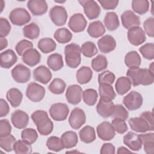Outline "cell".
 Returning a JSON list of instances; mask_svg holds the SVG:
<instances>
[{
	"mask_svg": "<svg viewBox=\"0 0 154 154\" xmlns=\"http://www.w3.org/2000/svg\"><path fill=\"white\" fill-rule=\"evenodd\" d=\"M8 45L7 40L5 38H0V50L2 51L4 48H5Z\"/></svg>",
	"mask_w": 154,
	"mask_h": 154,
	"instance_id": "be15d7a7",
	"label": "cell"
},
{
	"mask_svg": "<svg viewBox=\"0 0 154 154\" xmlns=\"http://www.w3.org/2000/svg\"><path fill=\"white\" fill-rule=\"evenodd\" d=\"M16 142V138L11 134L0 137V146L7 152H11L13 150Z\"/></svg>",
	"mask_w": 154,
	"mask_h": 154,
	"instance_id": "7bdbcfd3",
	"label": "cell"
},
{
	"mask_svg": "<svg viewBox=\"0 0 154 154\" xmlns=\"http://www.w3.org/2000/svg\"><path fill=\"white\" fill-rule=\"evenodd\" d=\"M97 2L103 9L106 10L115 9L119 2L118 0H98Z\"/></svg>",
	"mask_w": 154,
	"mask_h": 154,
	"instance_id": "680465c9",
	"label": "cell"
},
{
	"mask_svg": "<svg viewBox=\"0 0 154 154\" xmlns=\"http://www.w3.org/2000/svg\"><path fill=\"white\" fill-rule=\"evenodd\" d=\"M144 145V150L147 154H153L154 152V134L153 132L139 135Z\"/></svg>",
	"mask_w": 154,
	"mask_h": 154,
	"instance_id": "1f68e13d",
	"label": "cell"
},
{
	"mask_svg": "<svg viewBox=\"0 0 154 154\" xmlns=\"http://www.w3.org/2000/svg\"><path fill=\"white\" fill-rule=\"evenodd\" d=\"M114 104L112 101L106 102L102 99H99L96 105L97 112L103 118H108L112 116L114 110Z\"/></svg>",
	"mask_w": 154,
	"mask_h": 154,
	"instance_id": "d4e9b609",
	"label": "cell"
},
{
	"mask_svg": "<svg viewBox=\"0 0 154 154\" xmlns=\"http://www.w3.org/2000/svg\"><path fill=\"white\" fill-rule=\"evenodd\" d=\"M13 150L16 154H28L32 152V147L30 144L20 140L15 143Z\"/></svg>",
	"mask_w": 154,
	"mask_h": 154,
	"instance_id": "c3c4849f",
	"label": "cell"
},
{
	"mask_svg": "<svg viewBox=\"0 0 154 154\" xmlns=\"http://www.w3.org/2000/svg\"><path fill=\"white\" fill-rule=\"evenodd\" d=\"M34 79L43 84H47L52 78V73L45 66H40L33 71Z\"/></svg>",
	"mask_w": 154,
	"mask_h": 154,
	"instance_id": "44dd1931",
	"label": "cell"
},
{
	"mask_svg": "<svg viewBox=\"0 0 154 154\" xmlns=\"http://www.w3.org/2000/svg\"><path fill=\"white\" fill-rule=\"evenodd\" d=\"M61 140L64 149H71L76 146L78 142L77 134L72 131H66L61 136Z\"/></svg>",
	"mask_w": 154,
	"mask_h": 154,
	"instance_id": "4316f807",
	"label": "cell"
},
{
	"mask_svg": "<svg viewBox=\"0 0 154 154\" xmlns=\"http://www.w3.org/2000/svg\"><path fill=\"white\" fill-rule=\"evenodd\" d=\"M11 72L13 79L18 83H26L31 78V70L22 64L16 65Z\"/></svg>",
	"mask_w": 154,
	"mask_h": 154,
	"instance_id": "9c48e42d",
	"label": "cell"
},
{
	"mask_svg": "<svg viewBox=\"0 0 154 154\" xmlns=\"http://www.w3.org/2000/svg\"><path fill=\"white\" fill-rule=\"evenodd\" d=\"M131 85V82L128 77L121 76L119 78L116 82V91L119 95H123L130 90Z\"/></svg>",
	"mask_w": 154,
	"mask_h": 154,
	"instance_id": "836d02e7",
	"label": "cell"
},
{
	"mask_svg": "<svg viewBox=\"0 0 154 154\" xmlns=\"http://www.w3.org/2000/svg\"><path fill=\"white\" fill-rule=\"evenodd\" d=\"M143 27L146 33L148 36L153 37L154 36V18L149 17L144 22Z\"/></svg>",
	"mask_w": 154,
	"mask_h": 154,
	"instance_id": "9f6ffc18",
	"label": "cell"
},
{
	"mask_svg": "<svg viewBox=\"0 0 154 154\" xmlns=\"http://www.w3.org/2000/svg\"><path fill=\"white\" fill-rule=\"evenodd\" d=\"M127 153H132V152L123 146H121V147H119L117 149V153H118V154Z\"/></svg>",
	"mask_w": 154,
	"mask_h": 154,
	"instance_id": "e7e4bbea",
	"label": "cell"
},
{
	"mask_svg": "<svg viewBox=\"0 0 154 154\" xmlns=\"http://www.w3.org/2000/svg\"><path fill=\"white\" fill-rule=\"evenodd\" d=\"M49 16L52 22L55 25L60 26L66 24L68 15L64 7L55 5L49 10Z\"/></svg>",
	"mask_w": 154,
	"mask_h": 154,
	"instance_id": "ba28073f",
	"label": "cell"
},
{
	"mask_svg": "<svg viewBox=\"0 0 154 154\" xmlns=\"http://www.w3.org/2000/svg\"><path fill=\"white\" fill-rule=\"evenodd\" d=\"M98 94L96 90L88 88L82 91V98L85 103L89 106H93L97 100Z\"/></svg>",
	"mask_w": 154,
	"mask_h": 154,
	"instance_id": "f6af8a7d",
	"label": "cell"
},
{
	"mask_svg": "<svg viewBox=\"0 0 154 154\" xmlns=\"http://www.w3.org/2000/svg\"><path fill=\"white\" fill-rule=\"evenodd\" d=\"M87 32L90 37L98 38L105 34V28L101 21L96 20L89 24L87 28Z\"/></svg>",
	"mask_w": 154,
	"mask_h": 154,
	"instance_id": "83f0119b",
	"label": "cell"
},
{
	"mask_svg": "<svg viewBox=\"0 0 154 154\" xmlns=\"http://www.w3.org/2000/svg\"><path fill=\"white\" fill-rule=\"evenodd\" d=\"M126 76L134 87L139 85H149L154 82V73L149 69L129 68L127 71Z\"/></svg>",
	"mask_w": 154,
	"mask_h": 154,
	"instance_id": "6da1fadb",
	"label": "cell"
},
{
	"mask_svg": "<svg viewBox=\"0 0 154 154\" xmlns=\"http://www.w3.org/2000/svg\"><path fill=\"white\" fill-rule=\"evenodd\" d=\"M111 124L117 133L123 134L125 132L128 131V126L125 120L118 119V118H114L111 122Z\"/></svg>",
	"mask_w": 154,
	"mask_h": 154,
	"instance_id": "db71d44e",
	"label": "cell"
},
{
	"mask_svg": "<svg viewBox=\"0 0 154 154\" xmlns=\"http://www.w3.org/2000/svg\"><path fill=\"white\" fill-rule=\"evenodd\" d=\"M99 93L100 99L106 102L112 101L116 97V93L112 86L110 84H100L99 87Z\"/></svg>",
	"mask_w": 154,
	"mask_h": 154,
	"instance_id": "484cf974",
	"label": "cell"
},
{
	"mask_svg": "<svg viewBox=\"0 0 154 154\" xmlns=\"http://www.w3.org/2000/svg\"><path fill=\"white\" fill-rule=\"evenodd\" d=\"M11 132V126L7 119H1L0 120V137L10 134Z\"/></svg>",
	"mask_w": 154,
	"mask_h": 154,
	"instance_id": "6f0895ef",
	"label": "cell"
},
{
	"mask_svg": "<svg viewBox=\"0 0 154 154\" xmlns=\"http://www.w3.org/2000/svg\"><path fill=\"white\" fill-rule=\"evenodd\" d=\"M22 59L25 64L30 67H33L40 63L41 55L36 49L31 48L23 54Z\"/></svg>",
	"mask_w": 154,
	"mask_h": 154,
	"instance_id": "cb8c5ba5",
	"label": "cell"
},
{
	"mask_svg": "<svg viewBox=\"0 0 154 154\" xmlns=\"http://www.w3.org/2000/svg\"><path fill=\"white\" fill-rule=\"evenodd\" d=\"M56 43L55 41L49 37H45L41 38L38 43V48L44 54H48L55 50Z\"/></svg>",
	"mask_w": 154,
	"mask_h": 154,
	"instance_id": "8d00e7d4",
	"label": "cell"
},
{
	"mask_svg": "<svg viewBox=\"0 0 154 154\" xmlns=\"http://www.w3.org/2000/svg\"><path fill=\"white\" fill-rule=\"evenodd\" d=\"M27 7L35 16H42L48 11V4L44 0H29L27 2Z\"/></svg>",
	"mask_w": 154,
	"mask_h": 154,
	"instance_id": "ffe728a7",
	"label": "cell"
},
{
	"mask_svg": "<svg viewBox=\"0 0 154 154\" xmlns=\"http://www.w3.org/2000/svg\"><path fill=\"white\" fill-rule=\"evenodd\" d=\"M46 146L49 150L57 152L64 149L61 138L51 136L46 141Z\"/></svg>",
	"mask_w": 154,
	"mask_h": 154,
	"instance_id": "ee69618b",
	"label": "cell"
},
{
	"mask_svg": "<svg viewBox=\"0 0 154 154\" xmlns=\"http://www.w3.org/2000/svg\"><path fill=\"white\" fill-rule=\"evenodd\" d=\"M121 20L123 27L127 29L139 26L141 23L140 17L131 10L124 11L121 15Z\"/></svg>",
	"mask_w": 154,
	"mask_h": 154,
	"instance_id": "ac0fdd59",
	"label": "cell"
},
{
	"mask_svg": "<svg viewBox=\"0 0 154 154\" xmlns=\"http://www.w3.org/2000/svg\"><path fill=\"white\" fill-rule=\"evenodd\" d=\"M132 8L135 13L143 15L149 10V1L147 0H133L132 1Z\"/></svg>",
	"mask_w": 154,
	"mask_h": 154,
	"instance_id": "60d3db41",
	"label": "cell"
},
{
	"mask_svg": "<svg viewBox=\"0 0 154 154\" xmlns=\"http://www.w3.org/2000/svg\"><path fill=\"white\" fill-rule=\"evenodd\" d=\"M103 23L106 28L111 31L117 29L120 25L118 16L114 11L106 13L103 19Z\"/></svg>",
	"mask_w": 154,
	"mask_h": 154,
	"instance_id": "f546056e",
	"label": "cell"
},
{
	"mask_svg": "<svg viewBox=\"0 0 154 154\" xmlns=\"http://www.w3.org/2000/svg\"><path fill=\"white\" fill-rule=\"evenodd\" d=\"M28 11L23 8H16L10 13L9 19L11 22L16 26H22L28 23L31 20Z\"/></svg>",
	"mask_w": 154,
	"mask_h": 154,
	"instance_id": "277c9868",
	"label": "cell"
},
{
	"mask_svg": "<svg viewBox=\"0 0 154 154\" xmlns=\"http://www.w3.org/2000/svg\"><path fill=\"white\" fill-rule=\"evenodd\" d=\"M17 60V57L11 49H7L2 52L0 55V65L2 68L9 69L11 67Z\"/></svg>",
	"mask_w": 154,
	"mask_h": 154,
	"instance_id": "603a6c76",
	"label": "cell"
},
{
	"mask_svg": "<svg viewBox=\"0 0 154 154\" xmlns=\"http://www.w3.org/2000/svg\"><path fill=\"white\" fill-rule=\"evenodd\" d=\"M128 123L131 129L137 132H146L153 131V126L150 125L148 122L142 117L130 118Z\"/></svg>",
	"mask_w": 154,
	"mask_h": 154,
	"instance_id": "7c38bea8",
	"label": "cell"
},
{
	"mask_svg": "<svg viewBox=\"0 0 154 154\" xmlns=\"http://www.w3.org/2000/svg\"><path fill=\"white\" fill-rule=\"evenodd\" d=\"M100 153L102 154H114L115 153V147L111 143H104L100 149Z\"/></svg>",
	"mask_w": 154,
	"mask_h": 154,
	"instance_id": "94428289",
	"label": "cell"
},
{
	"mask_svg": "<svg viewBox=\"0 0 154 154\" xmlns=\"http://www.w3.org/2000/svg\"><path fill=\"white\" fill-rule=\"evenodd\" d=\"M31 117L40 135L46 136L52 132L54 123L49 119L46 111L36 110L32 113Z\"/></svg>",
	"mask_w": 154,
	"mask_h": 154,
	"instance_id": "7a4b0ae2",
	"label": "cell"
},
{
	"mask_svg": "<svg viewBox=\"0 0 154 154\" xmlns=\"http://www.w3.org/2000/svg\"><path fill=\"white\" fill-rule=\"evenodd\" d=\"M10 111V107L7 102L4 99H0V117L6 116Z\"/></svg>",
	"mask_w": 154,
	"mask_h": 154,
	"instance_id": "91938a15",
	"label": "cell"
},
{
	"mask_svg": "<svg viewBox=\"0 0 154 154\" xmlns=\"http://www.w3.org/2000/svg\"><path fill=\"white\" fill-rule=\"evenodd\" d=\"M11 122L16 128L24 129L29 123V116L26 112L17 109L11 114Z\"/></svg>",
	"mask_w": 154,
	"mask_h": 154,
	"instance_id": "e0dca14e",
	"label": "cell"
},
{
	"mask_svg": "<svg viewBox=\"0 0 154 154\" xmlns=\"http://www.w3.org/2000/svg\"><path fill=\"white\" fill-rule=\"evenodd\" d=\"M93 76V71L90 67L87 66H82L79 68L76 73V78L78 82L80 84H85L88 83Z\"/></svg>",
	"mask_w": 154,
	"mask_h": 154,
	"instance_id": "4dcf8cb0",
	"label": "cell"
},
{
	"mask_svg": "<svg viewBox=\"0 0 154 154\" xmlns=\"http://www.w3.org/2000/svg\"><path fill=\"white\" fill-rule=\"evenodd\" d=\"M125 63L129 68L139 67L141 65V57L137 51H132L128 52L124 59Z\"/></svg>",
	"mask_w": 154,
	"mask_h": 154,
	"instance_id": "e575fe53",
	"label": "cell"
},
{
	"mask_svg": "<svg viewBox=\"0 0 154 154\" xmlns=\"http://www.w3.org/2000/svg\"><path fill=\"white\" fill-rule=\"evenodd\" d=\"M96 131L98 137L103 141H109L116 135V131L112 124L106 121L97 126Z\"/></svg>",
	"mask_w": 154,
	"mask_h": 154,
	"instance_id": "9a60e30c",
	"label": "cell"
},
{
	"mask_svg": "<svg viewBox=\"0 0 154 154\" xmlns=\"http://www.w3.org/2000/svg\"><path fill=\"white\" fill-rule=\"evenodd\" d=\"M97 46L102 53L108 54L114 51L116 47V42L111 35H105L97 41Z\"/></svg>",
	"mask_w": 154,
	"mask_h": 154,
	"instance_id": "7402d4cb",
	"label": "cell"
},
{
	"mask_svg": "<svg viewBox=\"0 0 154 154\" xmlns=\"http://www.w3.org/2000/svg\"><path fill=\"white\" fill-rule=\"evenodd\" d=\"M79 138L81 141L85 143H91L96 140V133L94 128L87 125L79 132Z\"/></svg>",
	"mask_w": 154,
	"mask_h": 154,
	"instance_id": "d6a6232c",
	"label": "cell"
},
{
	"mask_svg": "<svg viewBox=\"0 0 154 154\" xmlns=\"http://www.w3.org/2000/svg\"><path fill=\"white\" fill-rule=\"evenodd\" d=\"M45 88L36 82H30L26 90V97L32 102H40L45 97Z\"/></svg>",
	"mask_w": 154,
	"mask_h": 154,
	"instance_id": "5b68a950",
	"label": "cell"
},
{
	"mask_svg": "<svg viewBox=\"0 0 154 154\" xmlns=\"http://www.w3.org/2000/svg\"><path fill=\"white\" fill-rule=\"evenodd\" d=\"M127 35L129 43L135 46L143 44L146 40L145 32L140 26H135L129 29Z\"/></svg>",
	"mask_w": 154,
	"mask_h": 154,
	"instance_id": "8fae6325",
	"label": "cell"
},
{
	"mask_svg": "<svg viewBox=\"0 0 154 154\" xmlns=\"http://www.w3.org/2000/svg\"><path fill=\"white\" fill-rule=\"evenodd\" d=\"M21 138L25 142L32 144L37 140L38 134L34 129L25 128L21 132Z\"/></svg>",
	"mask_w": 154,
	"mask_h": 154,
	"instance_id": "7dc6e473",
	"label": "cell"
},
{
	"mask_svg": "<svg viewBox=\"0 0 154 154\" xmlns=\"http://www.w3.org/2000/svg\"><path fill=\"white\" fill-rule=\"evenodd\" d=\"M81 47L75 43H70L64 48L65 61L67 66L75 69L79 66L81 61Z\"/></svg>",
	"mask_w": 154,
	"mask_h": 154,
	"instance_id": "3957f363",
	"label": "cell"
},
{
	"mask_svg": "<svg viewBox=\"0 0 154 154\" xmlns=\"http://www.w3.org/2000/svg\"><path fill=\"white\" fill-rule=\"evenodd\" d=\"M22 31L23 36L30 40L36 39L40 35V28L34 22L25 25L23 28Z\"/></svg>",
	"mask_w": 154,
	"mask_h": 154,
	"instance_id": "74e56055",
	"label": "cell"
},
{
	"mask_svg": "<svg viewBox=\"0 0 154 154\" xmlns=\"http://www.w3.org/2000/svg\"><path fill=\"white\" fill-rule=\"evenodd\" d=\"M33 44L31 42L24 39L19 41L15 46V49L17 54L20 56H22L23 54L28 50L32 48Z\"/></svg>",
	"mask_w": 154,
	"mask_h": 154,
	"instance_id": "f5cc1de1",
	"label": "cell"
},
{
	"mask_svg": "<svg viewBox=\"0 0 154 154\" xmlns=\"http://www.w3.org/2000/svg\"><path fill=\"white\" fill-rule=\"evenodd\" d=\"M140 116L145 119L150 125L153 126V116L152 112L149 111H144L141 113Z\"/></svg>",
	"mask_w": 154,
	"mask_h": 154,
	"instance_id": "6125c7cd",
	"label": "cell"
},
{
	"mask_svg": "<svg viewBox=\"0 0 154 154\" xmlns=\"http://www.w3.org/2000/svg\"><path fill=\"white\" fill-rule=\"evenodd\" d=\"M115 75L109 70H105L98 75V82L100 84H112L115 81Z\"/></svg>",
	"mask_w": 154,
	"mask_h": 154,
	"instance_id": "f907efd6",
	"label": "cell"
},
{
	"mask_svg": "<svg viewBox=\"0 0 154 154\" xmlns=\"http://www.w3.org/2000/svg\"><path fill=\"white\" fill-rule=\"evenodd\" d=\"M87 23V21L82 14L75 13L70 17L68 26L73 32H80L85 29Z\"/></svg>",
	"mask_w": 154,
	"mask_h": 154,
	"instance_id": "5bb4252c",
	"label": "cell"
},
{
	"mask_svg": "<svg viewBox=\"0 0 154 154\" xmlns=\"http://www.w3.org/2000/svg\"><path fill=\"white\" fill-rule=\"evenodd\" d=\"M81 52L86 57L90 58L98 52L96 45L92 42H86L81 46Z\"/></svg>",
	"mask_w": 154,
	"mask_h": 154,
	"instance_id": "bcb514c9",
	"label": "cell"
},
{
	"mask_svg": "<svg viewBox=\"0 0 154 154\" xmlns=\"http://www.w3.org/2000/svg\"><path fill=\"white\" fill-rule=\"evenodd\" d=\"M139 51L145 59L151 60L154 58V44L153 43L144 44L139 48Z\"/></svg>",
	"mask_w": 154,
	"mask_h": 154,
	"instance_id": "681fc988",
	"label": "cell"
},
{
	"mask_svg": "<svg viewBox=\"0 0 154 154\" xmlns=\"http://www.w3.org/2000/svg\"><path fill=\"white\" fill-rule=\"evenodd\" d=\"M86 116L84 111L79 108L73 109L69 117V123L71 128L74 129H79L85 123Z\"/></svg>",
	"mask_w": 154,
	"mask_h": 154,
	"instance_id": "4fadbf2b",
	"label": "cell"
},
{
	"mask_svg": "<svg viewBox=\"0 0 154 154\" xmlns=\"http://www.w3.org/2000/svg\"><path fill=\"white\" fill-rule=\"evenodd\" d=\"M47 65L53 71L60 70L64 66L62 55L58 53L50 55L47 59Z\"/></svg>",
	"mask_w": 154,
	"mask_h": 154,
	"instance_id": "d590c367",
	"label": "cell"
},
{
	"mask_svg": "<svg viewBox=\"0 0 154 154\" xmlns=\"http://www.w3.org/2000/svg\"><path fill=\"white\" fill-rule=\"evenodd\" d=\"M78 2L83 7L84 13L88 19L93 20L99 16L101 10L97 2L93 0H82Z\"/></svg>",
	"mask_w": 154,
	"mask_h": 154,
	"instance_id": "30bf717a",
	"label": "cell"
},
{
	"mask_svg": "<svg viewBox=\"0 0 154 154\" xmlns=\"http://www.w3.org/2000/svg\"><path fill=\"white\" fill-rule=\"evenodd\" d=\"M54 37L59 43L64 44L72 40L73 34L67 28H60L55 31Z\"/></svg>",
	"mask_w": 154,
	"mask_h": 154,
	"instance_id": "f35d334b",
	"label": "cell"
},
{
	"mask_svg": "<svg viewBox=\"0 0 154 154\" xmlns=\"http://www.w3.org/2000/svg\"><path fill=\"white\" fill-rule=\"evenodd\" d=\"M123 143L133 151L140 150L143 145L139 135L132 131L124 135Z\"/></svg>",
	"mask_w": 154,
	"mask_h": 154,
	"instance_id": "d6986e66",
	"label": "cell"
},
{
	"mask_svg": "<svg viewBox=\"0 0 154 154\" xmlns=\"http://www.w3.org/2000/svg\"><path fill=\"white\" fill-rule=\"evenodd\" d=\"M107 66L108 60L106 57L101 54L96 56L91 61V67L97 72L105 70L107 67Z\"/></svg>",
	"mask_w": 154,
	"mask_h": 154,
	"instance_id": "b9f144b4",
	"label": "cell"
},
{
	"mask_svg": "<svg viewBox=\"0 0 154 154\" xmlns=\"http://www.w3.org/2000/svg\"><path fill=\"white\" fill-rule=\"evenodd\" d=\"M111 117L113 118H118L126 120L129 117V112L123 105L120 104H116L114 105V110Z\"/></svg>",
	"mask_w": 154,
	"mask_h": 154,
	"instance_id": "816d5d0a",
	"label": "cell"
},
{
	"mask_svg": "<svg viewBox=\"0 0 154 154\" xmlns=\"http://www.w3.org/2000/svg\"><path fill=\"white\" fill-rule=\"evenodd\" d=\"M6 97L11 105L16 108L20 105L23 99V94L19 89L11 88L7 92Z\"/></svg>",
	"mask_w": 154,
	"mask_h": 154,
	"instance_id": "f1b7e54d",
	"label": "cell"
},
{
	"mask_svg": "<svg viewBox=\"0 0 154 154\" xmlns=\"http://www.w3.org/2000/svg\"><path fill=\"white\" fill-rule=\"evenodd\" d=\"M11 25L8 20L4 17L0 18V38H5L11 30Z\"/></svg>",
	"mask_w": 154,
	"mask_h": 154,
	"instance_id": "11a10c76",
	"label": "cell"
},
{
	"mask_svg": "<svg viewBox=\"0 0 154 154\" xmlns=\"http://www.w3.org/2000/svg\"><path fill=\"white\" fill-rule=\"evenodd\" d=\"M0 5H1V12L2 11L3 9H4V1L2 0L0 1Z\"/></svg>",
	"mask_w": 154,
	"mask_h": 154,
	"instance_id": "03108f58",
	"label": "cell"
},
{
	"mask_svg": "<svg viewBox=\"0 0 154 154\" xmlns=\"http://www.w3.org/2000/svg\"><path fill=\"white\" fill-rule=\"evenodd\" d=\"M66 87V84L61 78H54L48 86L49 90L53 94H61L63 93Z\"/></svg>",
	"mask_w": 154,
	"mask_h": 154,
	"instance_id": "ab89813d",
	"label": "cell"
},
{
	"mask_svg": "<svg viewBox=\"0 0 154 154\" xmlns=\"http://www.w3.org/2000/svg\"><path fill=\"white\" fill-rule=\"evenodd\" d=\"M82 89L77 84L69 85L66 92V98L67 102L72 105L78 104L82 99Z\"/></svg>",
	"mask_w": 154,
	"mask_h": 154,
	"instance_id": "2e32d148",
	"label": "cell"
},
{
	"mask_svg": "<svg viewBox=\"0 0 154 154\" xmlns=\"http://www.w3.org/2000/svg\"><path fill=\"white\" fill-rule=\"evenodd\" d=\"M49 112L54 120L61 122L67 119L69 113V108L64 103H55L51 105Z\"/></svg>",
	"mask_w": 154,
	"mask_h": 154,
	"instance_id": "52a82bcc",
	"label": "cell"
},
{
	"mask_svg": "<svg viewBox=\"0 0 154 154\" xmlns=\"http://www.w3.org/2000/svg\"><path fill=\"white\" fill-rule=\"evenodd\" d=\"M143 99L141 94L135 91H130L123 99V103L129 111L139 109L143 104Z\"/></svg>",
	"mask_w": 154,
	"mask_h": 154,
	"instance_id": "8992f818",
	"label": "cell"
}]
</instances>
